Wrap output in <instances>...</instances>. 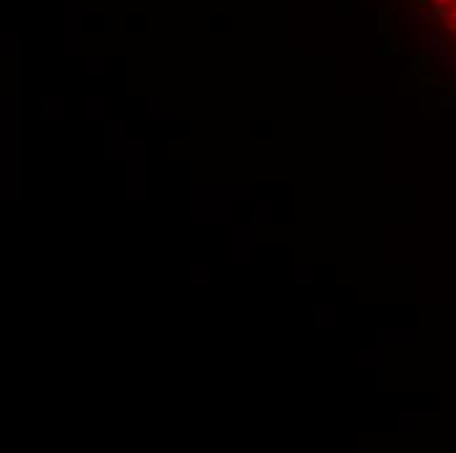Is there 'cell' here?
Wrapping results in <instances>:
<instances>
[{"label": "cell", "mask_w": 456, "mask_h": 453, "mask_svg": "<svg viewBox=\"0 0 456 453\" xmlns=\"http://www.w3.org/2000/svg\"><path fill=\"white\" fill-rule=\"evenodd\" d=\"M425 11V21L438 31V45L456 47V0H409Z\"/></svg>", "instance_id": "cell-1"}]
</instances>
